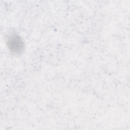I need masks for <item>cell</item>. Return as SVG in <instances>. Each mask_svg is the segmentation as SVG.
<instances>
[{
	"instance_id": "1",
	"label": "cell",
	"mask_w": 130,
	"mask_h": 130,
	"mask_svg": "<svg viewBox=\"0 0 130 130\" xmlns=\"http://www.w3.org/2000/svg\"><path fill=\"white\" fill-rule=\"evenodd\" d=\"M7 44L10 51L14 54H20L24 49V43L21 37L16 34L9 35L7 40Z\"/></svg>"
}]
</instances>
